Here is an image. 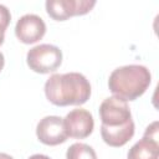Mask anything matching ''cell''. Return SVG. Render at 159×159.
<instances>
[{
  "instance_id": "1",
  "label": "cell",
  "mask_w": 159,
  "mask_h": 159,
  "mask_svg": "<svg viewBox=\"0 0 159 159\" xmlns=\"http://www.w3.org/2000/svg\"><path fill=\"white\" fill-rule=\"evenodd\" d=\"M101 135L109 147H123L134 135V122L128 103L118 97H108L99 106Z\"/></svg>"
},
{
  "instance_id": "2",
  "label": "cell",
  "mask_w": 159,
  "mask_h": 159,
  "mask_svg": "<svg viewBox=\"0 0 159 159\" xmlns=\"http://www.w3.org/2000/svg\"><path fill=\"white\" fill-rule=\"evenodd\" d=\"M45 94L55 106H81L91 97V84L78 72L55 73L45 83Z\"/></svg>"
},
{
  "instance_id": "3",
  "label": "cell",
  "mask_w": 159,
  "mask_h": 159,
  "mask_svg": "<svg viewBox=\"0 0 159 159\" xmlns=\"http://www.w3.org/2000/svg\"><path fill=\"white\" fill-rule=\"evenodd\" d=\"M152 75L145 66L127 65L116 68L108 78V88L123 101H134L139 98L149 87Z\"/></svg>"
},
{
  "instance_id": "4",
  "label": "cell",
  "mask_w": 159,
  "mask_h": 159,
  "mask_svg": "<svg viewBox=\"0 0 159 159\" xmlns=\"http://www.w3.org/2000/svg\"><path fill=\"white\" fill-rule=\"evenodd\" d=\"M26 62L34 72L50 73L56 71L62 63V51L55 45L41 43L29 50Z\"/></svg>"
},
{
  "instance_id": "5",
  "label": "cell",
  "mask_w": 159,
  "mask_h": 159,
  "mask_svg": "<svg viewBox=\"0 0 159 159\" xmlns=\"http://www.w3.org/2000/svg\"><path fill=\"white\" fill-rule=\"evenodd\" d=\"M96 1L93 0H47L45 6L50 17L56 21H65L72 16L89 12Z\"/></svg>"
},
{
  "instance_id": "6",
  "label": "cell",
  "mask_w": 159,
  "mask_h": 159,
  "mask_svg": "<svg viewBox=\"0 0 159 159\" xmlns=\"http://www.w3.org/2000/svg\"><path fill=\"white\" fill-rule=\"evenodd\" d=\"M36 135L39 140L46 145H58L65 143L68 138L63 118L57 116H47L42 118L37 123Z\"/></svg>"
},
{
  "instance_id": "7",
  "label": "cell",
  "mask_w": 159,
  "mask_h": 159,
  "mask_svg": "<svg viewBox=\"0 0 159 159\" xmlns=\"http://www.w3.org/2000/svg\"><path fill=\"white\" fill-rule=\"evenodd\" d=\"M63 123L67 135L76 139L87 138L93 132L94 127L92 114L83 108H76L67 113V116L63 118Z\"/></svg>"
},
{
  "instance_id": "8",
  "label": "cell",
  "mask_w": 159,
  "mask_h": 159,
  "mask_svg": "<svg viewBox=\"0 0 159 159\" xmlns=\"http://www.w3.org/2000/svg\"><path fill=\"white\" fill-rule=\"evenodd\" d=\"M46 32V25L43 20L35 14H26L21 16L15 26L16 37L26 45L40 41Z\"/></svg>"
},
{
  "instance_id": "9",
  "label": "cell",
  "mask_w": 159,
  "mask_h": 159,
  "mask_svg": "<svg viewBox=\"0 0 159 159\" xmlns=\"http://www.w3.org/2000/svg\"><path fill=\"white\" fill-rule=\"evenodd\" d=\"M159 143L158 139L143 137L128 152V159H158Z\"/></svg>"
},
{
  "instance_id": "10",
  "label": "cell",
  "mask_w": 159,
  "mask_h": 159,
  "mask_svg": "<svg viewBox=\"0 0 159 159\" xmlns=\"http://www.w3.org/2000/svg\"><path fill=\"white\" fill-rule=\"evenodd\" d=\"M66 159H97L92 147L84 143H73L66 153Z\"/></svg>"
},
{
  "instance_id": "11",
  "label": "cell",
  "mask_w": 159,
  "mask_h": 159,
  "mask_svg": "<svg viewBox=\"0 0 159 159\" xmlns=\"http://www.w3.org/2000/svg\"><path fill=\"white\" fill-rule=\"evenodd\" d=\"M10 21H11V15H10L9 9L5 5L0 4V45L4 43L5 31H6Z\"/></svg>"
},
{
  "instance_id": "12",
  "label": "cell",
  "mask_w": 159,
  "mask_h": 159,
  "mask_svg": "<svg viewBox=\"0 0 159 159\" xmlns=\"http://www.w3.org/2000/svg\"><path fill=\"white\" fill-rule=\"evenodd\" d=\"M29 159H51V158L47 157V155H43V154H34Z\"/></svg>"
},
{
  "instance_id": "13",
  "label": "cell",
  "mask_w": 159,
  "mask_h": 159,
  "mask_svg": "<svg viewBox=\"0 0 159 159\" xmlns=\"http://www.w3.org/2000/svg\"><path fill=\"white\" fill-rule=\"evenodd\" d=\"M4 65H5V58H4L2 52H0V71L4 68Z\"/></svg>"
},
{
  "instance_id": "14",
  "label": "cell",
  "mask_w": 159,
  "mask_h": 159,
  "mask_svg": "<svg viewBox=\"0 0 159 159\" xmlns=\"http://www.w3.org/2000/svg\"><path fill=\"white\" fill-rule=\"evenodd\" d=\"M0 159H14V158L10 157V155L6 154V153H0Z\"/></svg>"
}]
</instances>
